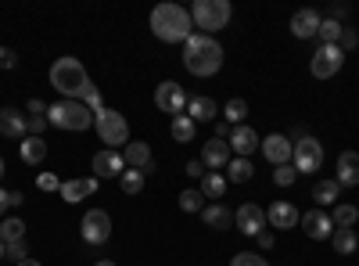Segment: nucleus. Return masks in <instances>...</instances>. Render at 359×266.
Returning a JSON list of instances; mask_svg holds the SVG:
<instances>
[{"instance_id":"obj_46","label":"nucleus","mask_w":359,"mask_h":266,"mask_svg":"<svg viewBox=\"0 0 359 266\" xmlns=\"http://www.w3.org/2000/svg\"><path fill=\"white\" fill-rule=\"evenodd\" d=\"M184 173H187V176H205L208 169L201 166V159H194V162H187V166H184Z\"/></svg>"},{"instance_id":"obj_48","label":"nucleus","mask_w":359,"mask_h":266,"mask_svg":"<svg viewBox=\"0 0 359 266\" xmlns=\"http://www.w3.org/2000/svg\"><path fill=\"white\" fill-rule=\"evenodd\" d=\"M8 205H11V201H8V191L0 187V213H8Z\"/></svg>"},{"instance_id":"obj_45","label":"nucleus","mask_w":359,"mask_h":266,"mask_svg":"<svg viewBox=\"0 0 359 266\" xmlns=\"http://www.w3.org/2000/svg\"><path fill=\"white\" fill-rule=\"evenodd\" d=\"M47 108H50V105H43L40 98H33V101L25 105V112H29V115H47Z\"/></svg>"},{"instance_id":"obj_39","label":"nucleus","mask_w":359,"mask_h":266,"mask_svg":"<svg viewBox=\"0 0 359 266\" xmlns=\"http://www.w3.org/2000/svg\"><path fill=\"white\" fill-rule=\"evenodd\" d=\"M83 105L90 108V112H104V101H101V91H97V86H90V91H86V98H83Z\"/></svg>"},{"instance_id":"obj_4","label":"nucleus","mask_w":359,"mask_h":266,"mask_svg":"<svg viewBox=\"0 0 359 266\" xmlns=\"http://www.w3.org/2000/svg\"><path fill=\"white\" fill-rule=\"evenodd\" d=\"M47 123L57 126V130H72V133H83L94 126V112H90L83 101H57L47 108Z\"/></svg>"},{"instance_id":"obj_30","label":"nucleus","mask_w":359,"mask_h":266,"mask_svg":"<svg viewBox=\"0 0 359 266\" xmlns=\"http://www.w3.org/2000/svg\"><path fill=\"white\" fill-rule=\"evenodd\" d=\"M338 191H341L338 180H320V184L313 187V198L320 201V209H323V205H338Z\"/></svg>"},{"instance_id":"obj_10","label":"nucleus","mask_w":359,"mask_h":266,"mask_svg":"<svg viewBox=\"0 0 359 266\" xmlns=\"http://www.w3.org/2000/svg\"><path fill=\"white\" fill-rule=\"evenodd\" d=\"M341 65H345V54L334 44H320V51L313 54V62H309V69H313L316 79H331Z\"/></svg>"},{"instance_id":"obj_49","label":"nucleus","mask_w":359,"mask_h":266,"mask_svg":"<svg viewBox=\"0 0 359 266\" xmlns=\"http://www.w3.org/2000/svg\"><path fill=\"white\" fill-rule=\"evenodd\" d=\"M8 201L11 205H22V191H8Z\"/></svg>"},{"instance_id":"obj_35","label":"nucleus","mask_w":359,"mask_h":266,"mask_svg":"<svg viewBox=\"0 0 359 266\" xmlns=\"http://www.w3.org/2000/svg\"><path fill=\"white\" fill-rule=\"evenodd\" d=\"M118 184H123V191H126V194H140V191H144V173L126 166V169H123V176H118Z\"/></svg>"},{"instance_id":"obj_6","label":"nucleus","mask_w":359,"mask_h":266,"mask_svg":"<svg viewBox=\"0 0 359 266\" xmlns=\"http://www.w3.org/2000/svg\"><path fill=\"white\" fill-rule=\"evenodd\" d=\"M94 130L101 137V144H108L111 152L118 144H130V123L123 119V112H115V108H104L94 115Z\"/></svg>"},{"instance_id":"obj_42","label":"nucleus","mask_w":359,"mask_h":266,"mask_svg":"<svg viewBox=\"0 0 359 266\" xmlns=\"http://www.w3.org/2000/svg\"><path fill=\"white\" fill-rule=\"evenodd\" d=\"M355 44H359V36L352 33V29H341V40H338V51L345 54V51H352Z\"/></svg>"},{"instance_id":"obj_19","label":"nucleus","mask_w":359,"mask_h":266,"mask_svg":"<svg viewBox=\"0 0 359 266\" xmlns=\"http://www.w3.org/2000/svg\"><path fill=\"white\" fill-rule=\"evenodd\" d=\"M0 133L22 140L29 133V115H22L18 108H0Z\"/></svg>"},{"instance_id":"obj_21","label":"nucleus","mask_w":359,"mask_h":266,"mask_svg":"<svg viewBox=\"0 0 359 266\" xmlns=\"http://www.w3.org/2000/svg\"><path fill=\"white\" fill-rule=\"evenodd\" d=\"M97 187H101V180H97V176H83V180H65L57 194H62L65 201H83V198H90V194H94Z\"/></svg>"},{"instance_id":"obj_37","label":"nucleus","mask_w":359,"mask_h":266,"mask_svg":"<svg viewBox=\"0 0 359 266\" xmlns=\"http://www.w3.org/2000/svg\"><path fill=\"white\" fill-rule=\"evenodd\" d=\"M294 176H298V169L287 162V166H277V173H273V184L277 187H291L294 184Z\"/></svg>"},{"instance_id":"obj_14","label":"nucleus","mask_w":359,"mask_h":266,"mask_svg":"<svg viewBox=\"0 0 359 266\" xmlns=\"http://www.w3.org/2000/svg\"><path fill=\"white\" fill-rule=\"evenodd\" d=\"M123 159H126V166H130V169H140L144 176H147V173H155L151 147H147L144 140H130V144L123 147Z\"/></svg>"},{"instance_id":"obj_31","label":"nucleus","mask_w":359,"mask_h":266,"mask_svg":"<svg viewBox=\"0 0 359 266\" xmlns=\"http://www.w3.org/2000/svg\"><path fill=\"white\" fill-rule=\"evenodd\" d=\"M331 241H334V252H338V255H352V252L359 248L355 230H334V234H331Z\"/></svg>"},{"instance_id":"obj_12","label":"nucleus","mask_w":359,"mask_h":266,"mask_svg":"<svg viewBox=\"0 0 359 266\" xmlns=\"http://www.w3.org/2000/svg\"><path fill=\"white\" fill-rule=\"evenodd\" d=\"M259 147H262L266 162H273V166H287L291 155H294V144H291L284 133H269L266 140H259Z\"/></svg>"},{"instance_id":"obj_15","label":"nucleus","mask_w":359,"mask_h":266,"mask_svg":"<svg viewBox=\"0 0 359 266\" xmlns=\"http://www.w3.org/2000/svg\"><path fill=\"white\" fill-rule=\"evenodd\" d=\"M298 223H302V230L309 234L313 241H323V238H331V234H334L331 213H323V209H313V213H306V216L298 220Z\"/></svg>"},{"instance_id":"obj_5","label":"nucleus","mask_w":359,"mask_h":266,"mask_svg":"<svg viewBox=\"0 0 359 266\" xmlns=\"http://www.w3.org/2000/svg\"><path fill=\"white\" fill-rule=\"evenodd\" d=\"M191 18H194V29L212 36L216 29H226V22H230V0H194Z\"/></svg>"},{"instance_id":"obj_13","label":"nucleus","mask_w":359,"mask_h":266,"mask_svg":"<svg viewBox=\"0 0 359 266\" xmlns=\"http://www.w3.org/2000/svg\"><path fill=\"white\" fill-rule=\"evenodd\" d=\"M90 169H94V176H97V180H111V176H123V169H126V159L118 155V152H111V147H104V152H97V155H94Z\"/></svg>"},{"instance_id":"obj_41","label":"nucleus","mask_w":359,"mask_h":266,"mask_svg":"<svg viewBox=\"0 0 359 266\" xmlns=\"http://www.w3.org/2000/svg\"><path fill=\"white\" fill-rule=\"evenodd\" d=\"M47 126H50V123H47V115H29V133H33V137H40Z\"/></svg>"},{"instance_id":"obj_11","label":"nucleus","mask_w":359,"mask_h":266,"mask_svg":"<svg viewBox=\"0 0 359 266\" xmlns=\"http://www.w3.org/2000/svg\"><path fill=\"white\" fill-rule=\"evenodd\" d=\"M233 227L241 234H248V238H259L262 227H266V213L259 209L255 201H248V205H241V209L233 213Z\"/></svg>"},{"instance_id":"obj_23","label":"nucleus","mask_w":359,"mask_h":266,"mask_svg":"<svg viewBox=\"0 0 359 266\" xmlns=\"http://www.w3.org/2000/svg\"><path fill=\"white\" fill-rule=\"evenodd\" d=\"M184 115H191L194 123H212L216 115H219V108H216V101H212V98L198 94V98H191V101H187V112H184Z\"/></svg>"},{"instance_id":"obj_18","label":"nucleus","mask_w":359,"mask_h":266,"mask_svg":"<svg viewBox=\"0 0 359 266\" xmlns=\"http://www.w3.org/2000/svg\"><path fill=\"white\" fill-rule=\"evenodd\" d=\"M226 162H230V144H226V140H208V144L201 147V166H205L208 173L226 169Z\"/></svg>"},{"instance_id":"obj_43","label":"nucleus","mask_w":359,"mask_h":266,"mask_svg":"<svg viewBox=\"0 0 359 266\" xmlns=\"http://www.w3.org/2000/svg\"><path fill=\"white\" fill-rule=\"evenodd\" d=\"M18 65V54L11 47H0V69H15Z\"/></svg>"},{"instance_id":"obj_50","label":"nucleus","mask_w":359,"mask_h":266,"mask_svg":"<svg viewBox=\"0 0 359 266\" xmlns=\"http://www.w3.org/2000/svg\"><path fill=\"white\" fill-rule=\"evenodd\" d=\"M18 266H43V262H40V259H33V255H29V259H22Z\"/></svg>"},{"instance_id":"obj_27","label":"nucleus","mask_w":359,"mask_h":266,"mask_svg":"<svg viewBox=\"0 0 359 266\" xmlns=\"http://www.w3.org/2000/svg\"><path fill=\"white\" fill-rule=\"evenodd\" d=\"M194 130H198V123L191 119V115H176L172 126H169L172 140H180V144H191V140H194Z\"/></svg>"},{"instance_id":"obj_33","label":"nucleus","mask_w":359,"mask_h":266,"mask_svg":"<svg viewBox=\"0 0 359 266\" xmlns=\"http://www.w3.org/2000/svg\"><path fill=\"white\" fill-rule=\"evenodd\" d=\"M341 29H345V25H341L338 18H323L316 36H320V44H334V47H338V40H341Z\"/></svg>"},{"instance_id":"obj_8","label":"nucleus","mask_w":359,"mask_h":266,"mask_svg":"<svg viewBox=\"0 0 359 266\" xmlns=\"http://www.w3.org/2000/svg\"><path fill=\"white\" fill-rule=\"evenodd\" d=\"M294 169L298 173H320V166H323V144L316 140V137H302L294 144Z\"/></svg>"},{"instance_id":"obj_16","label":"nucleus","mask_w":359,"mask_h":266,"mask_svg":"<svg viewBox=\"0 0 359 266\" xmlns=\"http://www.w3.org/2000/svg\"><path fill=\"white\" fill-rule=\"evenodd\" d=\"M298 220H302V216H298L294 201H273V205L266 209V223H269V227H277V230H291Z\"/></svg>"},{"instance_id":"obj_52","label":"nucleus","mask_w":359,"mask_h":266,"mask_svg":"<svg viewBox=\"0 0 359 266\" xmlns=\"http://www.w3.org/2000/svg\"><path fill=\"white\" fill-rule=\"evenodd\" d=\"M4 255H8V245H4V241H0V259H4Z\"/></svg>"},{"instance_id":"obj_3","label":"nucleus","mask_w":359,"mask_h":266,"mask_svg":"<svg viewBox=\"0 0 359 266\" xmlns=\"http://www.w3.org/2000/svg\"><path fill=\"white\" fill-rule=\"evenodd\" d=\"M50 86L57 94H65V101H79V98H86V91L94 83H90V76H86L79 58L65 54V58H57V62L50 65Z\"/></svg>"},{"instance_id":"obj_22","label":"nucleus","mask_w":359,"mask_h":266,"mask_svg":"<svg viewBox=\"0 0 359 266\" xmlns=\"http://www.w3.org/2000/svg\"><path fill=\"white\" fill-rule=\"evenodd\" d=\"M338 184L341 187L359 184V152H341L338 155Z\"/></svg>"},{"instance_id":"obj_36","label":"nucleus","mask_w":359,"mask_h":266,"mask_svg":"<svg viewBox=\"0 0 359 266\" xmlns=\"http://www.w3.org/2000/svg\"><path fill=\"white\" fill-rule=\"evenodd\" d=\"M180 209H184V213H201L205 209V194L201 191H180Z\"/></svg>"},{"instance_id":"obj_28","label":"nucleus","mask_w":359,"mask_h":266,"mask_svg":"<svg viewBox=\"0 0 359 266\" xmlns=\"http://www.w3.org/2000/svg\"><path fill=\"white\" fill-rule=\"evenodd\" d=\"M252 173H255V166L248 159H230L226 162V180H233V184H248Z\"/></svg>"},{"instance_id":"obj_47","label":"nucleus","mask_w":359,"mask_h":266,"mask_svg":"<svg viewBox=\"0 0 359 266\" xmlns=\"http://www.w3.org/2000/svg\"><path fill=\"white\" fill-rule=\"evenodd\" d=\"M273 245H277V238H273V234H266V230H262V234H259V248H266V252H269Z\"/></svg>"},{"instance_id":"obj_34","label":"nucleus","mask_w":359,"mask_h":266,"mask_svg":"<svg viewBox=\"0 0 359 266\" xmlns=\"http://www.w3.org/2000/svg\"><path fill=\"white\" fill-rule=\"evenodd\" d=\"M245 115H248V101H241V98H230V101H226V108H223V119H226V123L241 126Z\"/></svg>"},{"instance_id":"obj_40","label":"nucleus","mask_w":359,"mask_h":266,"mask_svg":"<svg viewBox=\"0 0 359 266\" xmlns=\"http://www.w3.org/2000/svg\"><path fill=\"white\" fill-rule=\"evenodd\" d=\"M40 191H62V180H57L54 173H40V180H36Z\"/></svg>"},{"instance_id":"obj_44","label":"nucleus","mask_w":359,"mask_h":266,"mask_svg":"<svg viewBox=\"0 0 359 266\" xmlns=\"http://www.w3.org/2000/svg\"><path fill=\"white\" fill-rule=\"evenodd\" d=\"M8 259H15V262L29 259V248H25V241H15V245H8Z\"/></svg>"},{"instance_id":"obj_53","label":"nucleus","mask_w":359,"mask_h":266,"mask_svg":"<svg viewBox=\"0 0 359 266\" xmlns=\"http://www.w3.org/2000/svg\"><path fill=\"white\" fill-rule=\"evenodd\" d=\"M0 176H4V159H0Z\"/></svg>"},{"instance_id":"obj_32","label":"nucleus","mask_w":359,"mask_h":266,"mask_svg":"<svg viewBox=\"0 0 359 266\" xmlns=\"http://www.w3.org/2000/svg\"><path fill=\"white\" fill-rule=\"evenodd\" d=\"M0 241L4 245H15V241H25V220H8L4 227H0Z\"/></svg>"},{"instance_id":"obj_2","label":"nucleus","mask_w":359,"mask_h":266,"mask_svg":"<svg viewBox=\"0 0 359 266\" xmlns=\"http://www.w3.org/2000/svg\"><path fill=\"white\" fill-rule=\"evenodd\" d=\"M184 65L191 76H216L223 69V47L216 36H205V33H194L187 44H184Z\"/></svg>"},{"instance_id":"obj_24","label":"nucleus","mask_w":359,"mask_h":266,"mask_svg":"<svg viewBox=\"0 0 359 266\" xmlns=\"http://www.w3.org/2000/svg\"><path fill=\"white\" fill-rule=\"evenodd\" d=\"M201 220L212 227V230H226V227H233V213L226 209V205H219V201L205 205V209H201Z\"/></svg>"},{"instance_id":"obj_9","label":"nucleus","mask_w":359,"mask_h":266,"mask_svg":"<svg viewBox=\"0 0 359 266\" xmlns=\"http://www.w3.org/2000/svg\"><path fill=\"white\" fill-rule=\"evenodd\" d=\"M187 101H191V98L184 94V86H180V83H172V79L158 83V91H155V105H158L162 112H169L172 119L187 112Z\"/></svg>"},{"instance_id":"obj_25","label":"nucleus","mask_w":359,"mask_h":266,"mask_svg":"<svg viewBox=\"0 0 359 266\" xmlns=\"http://www.w3.org/2000/svg\"><path fill=\"white\" fill-rule=\"evenodd\" d=\"M18 152H22V162L40 166V162L47 159V144H43V137H33V133H29V137H22V147H18Z\"/></svg>"},{"instance_id":"obj_38","label":"nucleus","mask_w":359,"mask_h":266,"mask_svg":"<svg viewBox=\"0 0 359 266\" xmlns=\"http://www.w3.org/2000/svg\"><path fill=\"white\" fill-rule=\"evenodd\" d=\"M230 266H269V259H262V255H255V252H237V255L230 259Z\"/></svg>"},{"instance_id":"obj_51","label":"nucleus","mask_w":359,"mask_h":266,"mask_svg":"<svg viewBox=\"0 0 359 266\" xmlns=\"http://www.w3.org/2000/svg\"><path fill=\"white\" fill-rule=\"evenodd\" d=\"M94 266H115V262H111V259H101V262H94Z\"/></svg>"},{"instance_id":"obj_1","label":"nucleus","mask_w":359,"mask_h":266,"mask_svg":"<svg viewBox=\"0 0 359 266\" xmlns=\"http://www.w3.org/2000/svg\"><path fill=\"white\" fill-rule=\"evenodd\" d=\"M151 33L162 40V44H187L194 36V18L187 8L180 4H155L151 8Z\"/></svg>"},{"instance_id":"obj_29","label":"nucleus","mask_w":359,"mask_h":266,"mask_svg":"<svg viewBox=\"0 0 359 266\" xmlns=\"http://www.w3.org/2000/svg\"><path fill=\"white\" fill-rule=\"evenodd\" d=\"M201 194H205V198H212V201H219V198L226 194V176H219V173H205V176H201Z\"/></svg>"},{"instance_id":"obj_17","label":"nucleus","mask_w":359,"mask_h":266,"mask_svg":"<svg viewBox=\"0 0 359 266\" xmlns=\"http://www.w3.org/2000/svg\"><path fill=\"white\" fill-rule=\"evenodd\" d=\"M320 15L313 11V8H302V11H294L291 15V33L298 36V40H313L316 33H320Z\"/></svg>"},{"instance_id":"obj_20","label":"nucleus","mask_w":359,"mask_h":266,"mask_svg":"<svg viewBox=\"0 0 359 266\" xmlns=\"http://www.w3.org/2000/svg\"><path fill=\"white\" fill-rule=\"evenodd\" d=\"M230 152H237V159H248L255 147H259V133L252 130V126H233V133H230Z\"/></svg>"},{"instance_id":"obj_26","label":"nucleus","mask_w":359,"mask_h":266,"mask_svg":"<svg viewBox=\"0 0 359 266\" xmlns=\"http://www.w3.org/2000/svg\"><path fill=\"white\" fill-rule=\"evenodd\" d=\"M331 223H334V230H352L359 223V209L348 205V201H338L334 213H331Z\"/></svg>"},{"instance_id":"obj_7","label":"nucleus","mask_w":359,"mask_h":266,"mask_svg":"<svg viewBox=\"0 0 359 266\" xmlns=\"http://www.w3.org/2000/svg\"><path fill=\"white\" fill-rule=\"evenodd\" d=\"M79 234H83L86 245H104L111 238V216L104 209H90L79 223Z\"/></svg>"}]
</instances>
